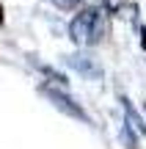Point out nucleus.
Listing matches in <instances>:
<instances>
[{"label": "nucleus", "mask_w": 146, "mask_h": 149, "mask_svg": "<svg viewBox=\"0 0 146 149\" xmlns=\"http://www.w3.org/2000/svg\"><path fill=\"white\" fill-rule=\"evenodd\" d=\"M102 31H105V25H102V11L99 8H86V11H80V14L75 17V19L69 22V39L75 44H97L99 39H102Z\"/></svg>", "instance_id": "1"}, {"label": "nucleus", "mask_w": 146, "mask_h": 149, "mask_svg": "<svg viewBox=\"0 0 146 149\" xmlns=\"http://www.w3.org/2000/svg\"><path fill=\"white\" fill-rule=\"evenodd\" d=\"M42 94L47 97L50 102H53L58 111H64V113H69L72 119H80V122H88V116H86V111H83L80 105H77L75 100H72L69 94H64V91H55V88H50V86H44L42 88Z\"/></svg>", "instance_id": "2"}, {"label": "nucleus", "mask_w": 146, "mask_h": 149, "mask_svg": "<svg viewBox=\"0 0 146 149\" xmlns=\"http://www.w3.org/2000/svg\"><path fill=\"white\" fill-rule=\"evenodd\" d=\"M121 102H124V108H127V122H130V124H132L135 130H141V133L146 135V124L141 122V116H138V113H135V111L130 108V102H127V100H121Z\"/></svg>", "instance_id": "4"}, {"label": "nucleus", "mask_w": 146, "mask_h": 149, "mask_svg": "<svg viewBox=\"0 0 146 149\" xmlns=\"http://www.w3.org/2000/svg\"><path fill=\"white\" fill-rule=\"evenodd\" d=\"M66 64L72 66V69H77L80 74H86V77H91V80H99L102 77V66L97 64V61L91 58V55H80V53H72V55H66Z\"/></svg>", "instance_id": "3"}, {"label": "nucleus", "mask_w": 146, "mask_h": 149, "mask_svg": "<svg viewBox=\"0 0 146 149\" xmlns=\"http://www.w3.org/2000/svg\"><path fill=\"white\" fill-rule=\"evenodd\" d=\"M50 3H53V6H58L61 11H69V8H75L80 0H50Z\"/></svg>", "instance_id": "5"}]
</instances>
